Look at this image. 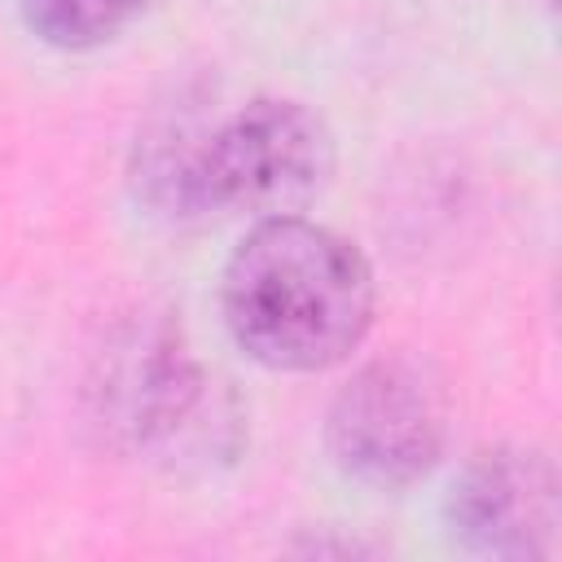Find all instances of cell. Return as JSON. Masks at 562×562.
I'll return each mask as SVG.
<instances>
[{
    "label": "cell",
    "instance_id": "2",
    "mask_svg": "<svg viewBox=\"0 0 562 562\" xmlns=\"http://www.w3.org/2000/svg\"><path fill=\"white\" fill-rule=\"evenodd\" d=\"M329 176L334 132L312 105L290 97H255L220 127L193 140H154L140 158L145 193L176 215H299Z\"/></svg>",
    "mask_w": 562,
    "mask_h": 562
},
{
    "label": "cell",
    "instance_id": "5",
    "mask_svg": "<svg viewBox=\"0 0 562 562\" xmlns=\"http://www.w3.org/2000/svg\"><path fill=\"white\" fill-rule=\"evenodd\" d=\"M452 536L487 558H553L558 470L536 448H492L465 461L448 492Z\"/></svg>",
    "mask_w": 562,
    "mask_h": 562
},
{
    "label": "cell",
    "instance_id": "1",
    "mask_svg": "<svg viewBox=\"0 0 562 562\" xmlns=\"http://www.w3.org/2000/svg\"><path fill=\"white\" fill-rule=\"evenodd\" d=\"M373 268L360 246L303 215L255 220L220 281L233 342L281 373L342 364L373 325Z\"/></svg>",
    "mask_w": 562,
    "mask_h": 562
},
{
    "label": "cell",
    "instance_id": "6",
    "mask_svg": "<svg viewBox=\"0 0 562 562\" xmlns=\"http://www.w3.org/2000/svg\"><path fill=\"white\" fill-rule=\"evenodd\" d=\"M18 4L31 35L66 53H83L114 40L145 9V0H18Z\"/></svg>",
    "mask_w": 562,
    "mask_h": 562
},
{
    "label": "cell",
    "instance_id": "4",
    "mask_svg": "<svg viewBox=\"0 0 562 562\" xmlns=\"http://www.w3.org/2000/svg\"><path fill=\"white\" fill-rule=\"evenodd\" d=\"M97 391L105 426L162 461L211 457L220 435L237 426V417L224 413L215 382L167 329H140L119 351H110Z\"/></svg>",
    "mask_w": 562,
    "mask_h": 562
},
{
    "label": "cell",
    "instance_id": "3",
    "mask_svg": "<svg viewBox=\"0 0 562 562\" xmlns=\"http://www.w3.org/2000/svg\"><path fill=\"white\" fill-rule=\"evenodd\" d=\"M342 474L369 487H408L430 474L448 439L443 386L404 356L373 360L334 395L325 422Z\"/></svg>",
    "mask_w": 562,
    "mask_h": 562
}]
</instances>
